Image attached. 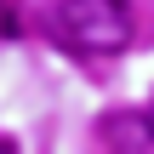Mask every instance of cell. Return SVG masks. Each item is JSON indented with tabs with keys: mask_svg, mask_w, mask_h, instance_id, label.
Segmentation results:
<instances>
[{
	"mask_svg": "<svg viewBox=\"0 0 154 154\" xmlns=\"http://www.w3.org/2000/svg\"><path fill=\"white\" fill-rule=\"evenodd\" d=\"M57 29H63V40L74 51L114 57V51L131 46L137 17H131V0H63L57 6Z\"/></svg>",
	"mask_w": 154,
	"mask_h": 154,
	"instance_id": "obj_1",
	"label": "cell"
},
{
	"mask_svg": "<svg viewBox=\"0 0 154 154\" xmlns=\"http://www.w3.org/2000/svg\"><path fill=\"white\" fill-rule=\"evenodd\" d=\"M97 131H103L114 149H131V154H149L154 149V120L149 114H109Z\"/></svg>",
	"mask_w": 154,
	"mask_h": 154,
	"instance_id": "obj_2",
	"label": "cell"
},
{
	"mask_svg": "<svg viewBox=\"0 0 154 154\" xmlns=\"http://www.w3.org/2000/svg\"><path fill=\"white\" fill-rule=\"evenodd\" d=\"M149 120H154V109H149Z\"/></svg>",
	"mask_w": 154,
	"mask_h": 154,
	"instance_id": "obj_3",
	"label": "cell"
}]
</instances>
